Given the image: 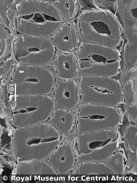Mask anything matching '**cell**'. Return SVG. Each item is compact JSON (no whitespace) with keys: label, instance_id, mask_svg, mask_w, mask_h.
<instances>
[{"label":"cell","instance_id":"1","mask_svg":"<svg viewBox=\"0 0 137 183\" xmlns=\"http://www.w3.org/2000/svg\"><path fill=\"white\" fill-rule=\"evenodd\" d=\"M12 135L11 149L17 164L44 160L57 147L62 138L51 124L42 123L17 128Z\"/></svg>","mask_w":137,"mask_h":183},{"label":"cell","instance_id":"2","mask_svg":"<svg viewBox=\"0 0 137 183\" xmlns=\"http://www.w3.org/2000/svg\"><path fill=\"white\" fill-rule=\"evenodd\" d=\"M17 13V29L21 34L50 37L65 21L51 1H22L18 5Z\"/></svg>","mask_w":137,"mask_h":183},{"label":"cell","instance_id":"3","mask_svg":"<svg viewBox=\"0 0 137 183\" xmlns=\"http://www.w3.org/2000/svg\"><path fill=\"white\" fill-rule=\"evenodd\" d=\"M76 23L84 42L115 48L121 41V25L116 15L109 10L94 9L81 12Z\"/></svg>","mask_w":137,"mask_h":183},{"label":"cell","instance_id":"4","mask_svg":"<svg viewBox=\"0 0 137 183\" xmlns=\"http://www.w3.org/2000/svg\"><path fill=\"white\" fill-rule=\"evenodd\" d=\"M76 54L79 68L84 74L112 77L119 72L121 58L116 48L83 42Z\"/></svg>","mask_w":137,"mask_h":183},{"label":"cell","instance_id":"5","mask_svg":"<svg viewBox=\"0 0 137 183\" xmlns=\"http://www.w3.org/2000/svg\"><path fill=\"white\" fill-rule=\"evenodd\" d=\"M16 99L11 122L17 128L47 121L55 107L53 100L45 95H17Z\"/></svg>","mask_w":137,"mask_h":183},{"label":"cell","instance_id":"6","mask_svg":"<svg viewBox=\"0 0 137 183\" xmlns=\"http://www.w3.org/2000/svg\"><path fill=\"white\" fill-rule=\"evenodd\" d=\"M55 79L49 71L38 66L21 65L15 69L11 82L16 95H45L52 91Z\"/></svg>","mask_w":137,"mask_h":183},{"label":"cell","instance_id":"7","mask_svg":"<svg viewBox=\"0 0 137 183\" xmlns=\"http://www.w3.org/2000/svg\"><path fill=\"white\" fill-rule=\"evenodd\" d=\"M56 51L50 40L34 35L21 34L17 36L14 43V58L23 64L46 65L53 59Z\"/></svg>","mask_w":137,"mask_h":183},{"label":"cell","instance_id":"8","mask_svg":"<svg viewBox=\"0 0 137 183\" xmlns=\"http://www.w3.org/2000/svg\"><path fill=\"white\" fill-rule=\"evenodd\" d=\"M81 94L86 102L109 105H117L122 97L121 86L116 79L98 76L81 77Z\"/></svg>","mask_w":137,"mask_h":183},{"label":"cell","instance_id":"9","mask_svg":"<svg viewBox=\"0 0 137 183\" xmlns=\"http://www.w3.org/2000/svg\"><path fill=\"white\" fill-rule=\"evenodd\" d=\"M105 106L86 105L82 106L77 116L78 128L82 132L99 131L103 128Z\"/></svg>","mask_w":137,"mask_h":183},{"label":"cell","instance_id":"10","mask_svg":"<svg viewBox=\"0 0 137 183\" xmlns=\"http://www.w3.org/2000/svg\"><path fill=\"white\" fill-rule=\"evenodd\" d=\"M44 160L50 165L57 174L66 175L72 169L75 160L69 142H62Z\"/></svg>","mask_w":137,"mask_h":183},{"label":"cell","instance_id":"11","mask_svg":"<svg viewBox=\"0 0 137 183\" xmlns=\"http://www.w3.org/2000/svg\"><path fill=\"white\" fill-rule=\"evenodd\" d=\"M50 37L53 45L62 52L77 49L80 39L76 26L69 22L63 23Z\"/></svg>","mask_w":137,"mask_h":183},{"label":"cell","instance_id":"12","mask_svg":"<svg viewBox=\"0 0 137 183\" xmlns=\"http://www.w3.org/2000/svg\"><path fill=\"white\" fill-rule=\"evenodd\" d=\"M53 98L56 103L61 107L69 110L74 108L80 101L78 89L75 82L70 79L59 81Z\"/></svg>","mask_w":137,"mask_h":183},{"label":"cell","instance_id":"13","mask_svg":"<svg viewBox=\"0 0 137 183\" xmlns=\"http://www.w3.org/2000/svg\"><path fill=\"white\" fill-rule=\"evenodd\" d=\"M55 65L60 77L72 79L78 74L79 67L76 56L72 52H62L56 58Z\"/></svg>","mask_w":137,"mask_h":183},{"label":"cell","instance_id":"14","mask_svg":"<svg viewBox=\"0 0 137 183\" xmlns=\"http://www.w3.org/2000/svg\"><path fill=\"white\" fill-rule=\"evenodd\" d=\"M15 175L21 176L57 175L53 167L43 160H34L17 164Z\"/></svg>","mask_w":137,"mask_h":183},{"label":"cell","instance_id":"15","mask_svg":"<svg viewBox=\"0 0 137 183\" xmlns=\"http://www.w3.org/2000/svg\"><path fill=\"white\" fill-rule=\"evenodd\" d=\"M73 120V115L70 112L65 109H58L53 113L50 122L60 133L66 134L70 131Z\"/></svg>","mask_w":137,"mask_h":183},{"label":"cell","instance_id":"16","mask_svg":"<svg viewBox=\"0 0 137 183\" xmlns=\"http://www.w3.org/2000/svg\"><path fill=\"white\" fill-rule=\"evenodd\" d=\"M54 3L62 16L66 19H72L76 16L79 10L77 0H56Z\"/></svg>","mask_w":137,"mask_h":183},{"label":"cell","instance_id":"17","mask_svg":"<svg viewBox=\"0 0 137 183\" xmlns=\"http://www.w3.org/2000/svg\"><path fill=\"white\" fill-rule=\"evenodd\" d=\"M78 1L82 12L88 10L98 9L96 7L93 0H78Z\"/></svg>","mask_w":137,"mask_h":183}]
</instances>
